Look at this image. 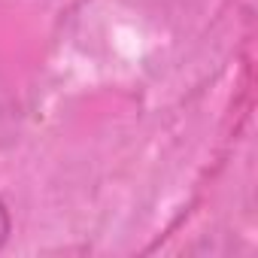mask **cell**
<instances>
[{"label": "cell", "instance_id": "obj_1", "mask_svg": "<svg viewBox=\"0 0 258 258\" xmlns=\"http://www.w3.org/2000/svg\"><path fill=\"white\" fill-rule=\"evenodd\" d=\"M16 137V106H13V97L7 94V85L0 82V146L13 143Z\"/></svg>", "mask_w": 258, "mask_h": 258}, {"label": "cell", "instance_id": "obj_2", "mask_svg": "<svg viewBox=\"0 0 258 258\" xmlns=\"http://www.w3.org/2000/svg\"><path fill=\"white\" fill-rule=\"evenodd\" d=\"M10 231H13V219H10V210H7V204L0 201V249L7 246V240H10Z\"/></svg>", "mask_w": 258, "mask_h": 258}]
</instances>
